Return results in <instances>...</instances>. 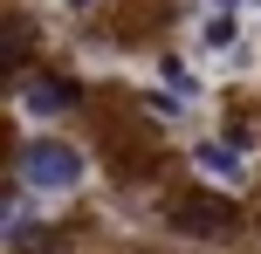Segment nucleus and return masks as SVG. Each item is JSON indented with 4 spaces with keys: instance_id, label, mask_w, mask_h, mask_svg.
Masks as SVG:
<instances>
[{
    "instance_id": "f257e3e1",
    "label": "nucleus",
    "mask_w": 261,
    "mask_h": 254,
    "mask_svg": "<svg viewBox=\"0 0 261 254\" xmlns=\"http://www.w3.org/2000/svg\"><path fill=\"white\" fill-rule=\"evenodd\" d=\"M83 172H90V158H83L69 137H28L21 145V179L35 192H76Z\"/></svg>"
},
{
    "instance_id": "f03ea898",
    "label": "nucleus",
    "mask_w": 261,
    "mask_h": 254,
    "mask_svg": "<svg viewBox=\"0 0 261 254\" xmlns=\"http://www.w3.org/2000/svg\"><path fill=\"white\" fill-rule=\"evenodd\" d=\"M165 213H172V227H186V234H227L234 227V206H227L220 192H186V200H172Z\"/></svg>"
},
{
    "instance_id": "7ed1b4c3",
    "label": "nucleus",
    "mask_w": 261,
    "mask_h": 254,
    "mask_svg": "<svg viewBox=\"0 0 261 254\" xmlns=\"http://www.w3.org/2000/svg\"><path fill=\"white\" fill-rule=\"evenodd\" d=\"M193 165L213 186H241V179H248V145H241V137H206V145L193 151Z\"/></svg>"
},
{
    "instance_id": "20e7f679",
    "label": "nucleus",
    "mask_w": 261,
    "mask_h": 254,
    "mask_svg": "<svg viewBox=\"0 0 261 254\" xmlns=\"http://www.w3.org/2000/svg\"><path fill=\"white\" fill-rule=\"evenodd\" d=\"M69 103H76V82H28V90H21L28 117H48V110H69Z\"/></svg>"
},
{
    "instance_id": "39448f33",
    "label": "nucleus",
    "mask_w": 261,
    "mask_h": 254,
    "mask_svg": "<svg viewBox=\"0 0 261 254\" xmlns=\"http://www.w3.org/2000/svg\"><path fill=\"white\" fill-rule=\"evenodd\" d=\"M199 41H206V48H234V14H206V21H199Z\"/></svg>"
},
{
    "instance_id": "423d86ee",
    "label": "nucleus",
    "mask_w": 261,
    "mask_h": 254,
    "mask_svg": "<svg viewBox=\"0 0 261 254\" xmlns=\"http://www.w3.org/2000/svg\"><path fill=\"white\" fill-rule=\"evenodd\" d=\"M69 7H96V0H69Z\"/></svg>"
},
{
    "instance_id": "0eeeda50",
    "label": "nucleus",
    "mask_w": 261,
    "mask_h": 254,
    "mask_svg": "<svg viewBox=\"0 0 261 254\" xmlns=\"http://www.w3.org/2000/svg\"><path fill=\"white\" fill-rule=\"evenodd\" d=\"M254 7H261V0H254Z\"/></svg>"
}]
</instances>
